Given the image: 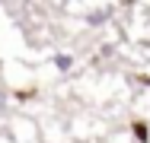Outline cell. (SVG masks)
I'll list each match as a JSON object with an SVG mask.
<instances>
[{
    "label": "cell",
    "instance_id": "3957f363",
    "mask_svg": "<svg viewBox=\"0 0 150 143\" xmlns=\"http://www.w3.org/2000/svg\"><path fill=\"white\" fill-rule=\"evenodd\" d=\"M134 134H137L141 140H147V127H144V124H137V127H134Z\"/></svg>",
    "mask_w": 150,
    "mask_h": 143
},
{
    "label": "cell",
    "instance_id": "6da1fadb",
    "mask_svg": "<svg viewBox=\"0 0 150 143\" xmlns=\"http://www.w3.org/2000/svg\"><path fill=\"white\" fill-rule=\"evenodd\" d=\"M51 64H54V70H58V73H70L74 57H70V54H54V57H51Z\"/></svg>",
    "mask_w": 150,
    "mask_h": 143
},
{
    "label": "cell",
    "instance_id": "7a4b0ae2",
    "mask_svg": "<svg viewBox=\"0 0 150 143\" xmlns=\"http://www.w3.org/2000/svg\"><path fill=\"white\" fill-rule=\"evenodd\" d=\"M109 16H112V6H102V10H93L90 16H86V22H90V26H102Z\"/></svg>",
    "mask_w": 150,
    "mask_h": 143
}]
</instances>
